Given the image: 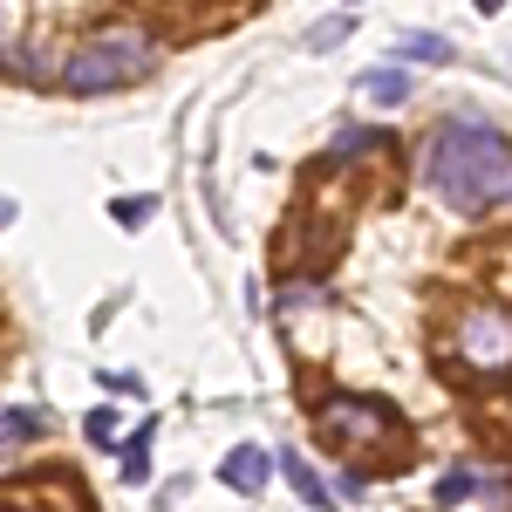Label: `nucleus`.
Here are the masks:
<instances>
[{"mask_svg": "<svg viewBox=\"0 0 512 512\" xmlns=\"http://www.w3.org/2000/svg\"><path fill=\"white\" fill-rule=\"evenodd\" d=\"M362 96H369V103H403V96H410V76H403V69H369V76H362Z\"/></svg>", "mask_w": 512, "mask_h": 512, "instance_id": "obj_10", "label": "nucleus"}, {"mask_svg": "<svg viewBox=\"0 0 512 512\" xmlns=\"http://www.w3.org/2000/svg\"><path fill=\"white\" fill-rule=\"evenodd\" d=\"M342 35H349V14H335V21H321L315 35H308V48H315V55H321V48H335V41H342Z\"/></svg>", "mask_w": 512, "mask_h": 512, "instance_id": "obj_13", "label": "nucleus"}, {"mask_svg": "<svg viewBox=\"0 0 512 512\" xmlns=\"http://www.w3.org/2000/svg\"><path fill=\"white\" fill-rule=\"evenodd\" d=\"M151 212H158V198H117V205H110V219H117V226H130V233H137Z\"/></svg>", "mask_w": 512, "mask_h": 512, "instance_id": "obj_12", "label": "nucleus"}, {"mask_svg": "<svg viewBox=\"0 0 512 512\" xmlns=\"http://www.w3.org/2000/svg\"><path fill=\"white\" fill-rule=\"evenodd\" d=\"M424 185L465 219L512 205V144L485 117H451L424 151Z\"/></svg>", "mask_w": 512, "mask_h": 512, "instance_id": "obj_1", "label": "nucleus"}, {"mask_svg": "<svg viewBox=\"0 0 512 512\" xmlns=\"http://www.w3.org/2000/svg\"><path fill=\"white\" fill-rule=\"evenodd\" d=\"M280 472H287V485H294V492H301V499H308L315 512H328V506H335V492H328V485L315 478V465H308L301 451H280Z\"/></svg>", "mask_w": 512, "mask_h": 512, "instance_id": "obj_8", "label": "nucleus"}, {"mask_svg": "<svg viewBox=\"0 0 512 512\" xmlns=\"http://www.w3.org/2000/svg\"><path fill=\"white\" fill-rule=\"evenodd\" d=\"M7 28H14V0H0V55H7Z\"/></svg>", "mask_w": 512, "mask_h": 512, "instance_id": "obj_16", "label": "nucleus"}, {"mask_svg": "<svg viewBox=\"0 0 512 512\" xmlns=\"http://www.w3.org/2000/svg\"><path fill=\"white\" fill-rule=\"evenodd\" d=\"M492 485H506V472H492V465H458V472L437 478V499H444V506H465V499L492 492Z\"/></svg>", "mask_w": 512, "mask_h": 512, "instance_id": "obj_7", "label": "nucleus"}, {"mask_svg": "<svg viewBox=\"0 0 512 512\" xmlns=\"http://www.w3.org/2000/svg\"><path fill=\"white\" fill-rule=\"evenodd\" d=\"M458 349H465V362H472L478 376L512 369V315L506 308H472V315L458 321Z\"/></svg>", "mask_w": 512, "mask_h": 512, "instance_id": "obj_4", "label": "nucleus"}, {"mask_svg": "<svg viewBox=\"0 0 512 512\" xmlns=\"http://www.w3.org/2000/svg\"><path fill=\"white\" fill-rule=\"evenodd\" d=\"M315 431L328 437V444H355V437L396 431V410L376 403V396H321L315 403Z\"/></svg>", "mask_w": 512, "mask_h": 512, "instance_id": "obj_3", "label": "nucleus"}, {"mask_svg": "<svg viewBox=\"0 0 512 512\" xmlns=\"http://www.w3.org/2000/svg\"><path fill=\"white\" fill-rule=\"evenodd\" d=\"M89 444H103V451L117 444V417L110 410H89Z\"/></svg>", "mask_w": 512, "mask_h": 512, "instance_id": "obj_14", "label": "nucleus"}, {"mask_svg": "<svg viewBox=\"0 0 512 512\" xmlns=\"http://www.w3.org/2000/svg\"><path fill=\"white\" fill-rule=\"evenodd\" d=\"M396 55H403V62H451V41L444 35H403Z\"/></svg>", "mask_w": 512, "mask_h": 512, "instance_id": "obj_11", "label": "nucleus"}, {"mask_svg": "<svg viewBox=\"0 0 512 512\" xmlns=\"http://www.w3.org/2000/svg\"><path fill=\"white\" fill-rule=\"evenodd\" d=\"M267 472H274V458H267L260 444H239V451H226V465H219V478H226L233 492H260Z\"/></svg>", "mask_w": 512, "mask_h": 512, "instance_id": "obj_6", "label": "nucleus"}, {"mask_svg": "<svg viewBox=\"0 0 512 512\" xmlns=\"http://www.w3.org/2000/svg\"><path fill=\"white\" fill-rule=\"evenodd\" d=\"M7 219H14V198H0V226H7Z\"/></svg>", "mask_w": 512, "mask_h": 512, "instance_id": "obj_18", "label": "nucleus"}, {"mask_svg": "<svg viewBox=\"0 0 512 512\" xmlns=\"http://www.w3.org/2000/svg\"><path fill=\"white\" fill-rule=\"evenodd\" d=\"M0 512H89V506L76 499V485L55 472L48 485H35V478H28V485H7V492H0Z\"/></svg>", "mask_w": 512, "mask_h": 512, "instance_id": "obj_5", "label": "nucleus"}, {"mask_svg": "<svg viewBox=\"0 0 512 512\" xmlns=\"http://www.w3.org/2000/svg\"><path fill=\"white\" fill-rule=\"evenodd\" d=\"M151 62H158V35H151V28H137V21H103V28L62 62V89H69V96H110V89L144 82Z\"/></svg>", "mask_w": 512, "mask_h": 512, "instance_id": "obj_2", "label": "nucleus"}, {"mask_svg": "<svg viewBox=\"0 0 512 512\" xmlns=\"http://www.w3.org/2000/svg\"><path fill=\"white\" fill-rule=\"evenodd\" d=\"M41 410H0V451H14V444H28V437H41Z\"/></svg>", "mask_w": 512, "mask_h": 512, "instance_id": "obj_9", "label": "nucleus"}, {"mask_svg": "<svg viewBox=\"0 0 512 512\" xmlns=\"http://www.w3.org/2000/svg\"><path fill=\"white\" fill-rule=\"evenodd\" d=\"M472 7H478V14H499V7H506V0H472Z\"/></svg>", "mask_w": 512, "mask_h": 512, "instance_id": "obj_17", "label": "nucleus"}, {"mask_svg": "<svg viewBox=\"0 0 512 512\" xmlns=\"http://www.w3.org/2000/svg\"><path fill=\"white\" fill-rule=\"evenodd\" d=\"M103 390H110V396H144V383H137V376H123V369H110V376H103Z\"/></svg>", "mask_w": 512, "mask_h": 512, "instance_id": "obj_15", "label": "nucleus"}]
</instances>
